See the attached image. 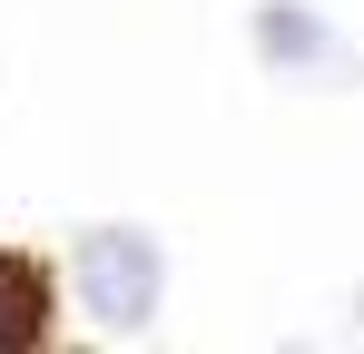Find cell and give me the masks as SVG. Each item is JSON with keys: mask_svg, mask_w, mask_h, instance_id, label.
Masks as SVG:
<instances>
[{"mask_svg": "<svg viewBox=\"0 0 364 354\" xmlns=\"http://www.w3.org/2000/svg\"><path fill=\"white\" fill-rule=\"evenodd\" d=\"M69 286H79V305H89L109 335H138V325L158 315V246L138 227H89L69 246Z\"/></svg>", "mask_w": 364, "mask_h": 354, "instance_id": "obj_1", "label": "cell"}, {"mask_svg": "<svg viewBox=\"0 0 364 354\" xmlns=\"http://www.w3.org/2000/svg\"><path fill=\"white\" fill-rule=\"evenodd\" d=\"M50 325H60V305H50L40 256H0V354H40Z\"/></svg>", "mask_w": 364, "mask_h": 354, "instance_id": "obj_2", "label": "cell"}, {"mask_svg": "<svg viewBox=\"0 0 364 354\" xmlns=\"http://www.w3.org/2000/svg\"><path fill=\"white\" fill-rule=\"evenodd\" d=\"M256 50L276 59V69H335V30L315 10H296V0H266L256 10Z\"/></svg>", "mask_w": 364, "mask_h": 354, "instance_id": "obj_3", "label": "cell"}]
</instances>
